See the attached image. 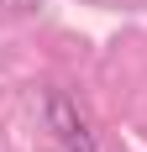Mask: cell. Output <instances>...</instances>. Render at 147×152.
<instances>
[{
	"label": "cell",
	"mask_w": 147,
	"mask_h": 152,
	"mask_svg": "<svg viewBox=\"0 0 147 152\" xmlns=\"http://www.w3.org/2000/svg\"><path fill=\"white\" fill-rule=\"evenodd\" d=\"M42 121L63 142V152H95V131H89L84 110H79V100L68 89H42Z\"/></svg>",
	"instance_id": "1"
}]
</instances>
